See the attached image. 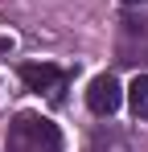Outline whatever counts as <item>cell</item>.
<instances>
[{
    "instance_id": "cell-4",
    "label": "cell",
    "mask_w": 148,
    "mask_h": 152,
    "mask_svg": "<svg viewBox=\"0 0 148 152\" xmlns=\"http://www.w3.org/2000/svg\"><path fill=\"white\" fill-rule=\"evenodd\" d=\"M127 103L136 111V119H148V74H136L127 86Z\"/></svg>"
},
{
    "instance_id": "cell-2",
    "label": "cell",
    "mask_w": 148,
    "mask_h": 152,
    "mask_svg": "<svg viewBox=\"0 0 148 152\" xmlns=\"http://www.w3.org/2000/svg\"><path fill=\"white\" fill-rule=\"evenodd\" d=\"M119 103H123V91H119V82H115V74L91 78V86H86V107H91L95 115H115Z\"/></svg>"
},
{
    "instance_id": "cell-1",
    "label": "cell",
    "mask_w": 148,
    "mask_h": 152,
    "mask_svg": "<svg viewBox=\"0 0 148 152\" xmlns=\"http://www.w3.org/2000/svg\"><path fill=\"white\" fill-rule=\"evenodd\" d=\"M4 152H62V132L37 111H21L4 132Z\"/></svg>"
},
{
    "instance_id": "cell-5",
    "label": "cell",
    "mask_w": 148,
    "mask_h": 152,
    "mask_svg": "<svg viewBox=\"0 0 148 152\" xmlns=\"http://www.w3.org/2000/svg\"><path fill=\"white\" fill-rule=\"evenodd\" d=\"M123 4H144V0H123Z\"/></svg>"
},
{
    "instance_id": "cell-3",
    "label": "cell",
    "mask_w": 148,
    "mask_h": 152,
    "mask_svg": "<svg viewBox=\"0 0 148 152\" xmlns=\"http://www.w3.org/2000/svg\"><path fill=\"white\" fill-rule=\"evenodd\" d=\"M21 82L29 86V91H49V95H58L62 91V70L58 66H37V62H29V66H21Z\"/></svg>"
}]
</instances>
